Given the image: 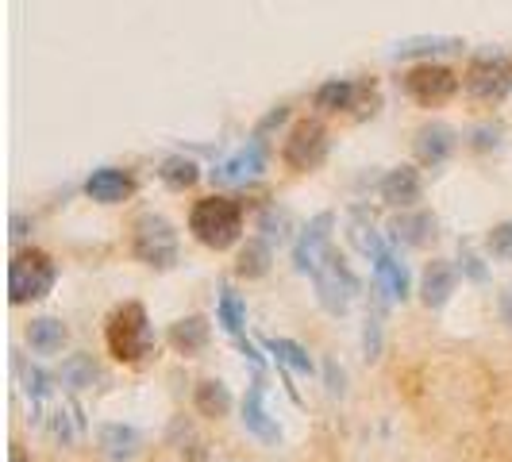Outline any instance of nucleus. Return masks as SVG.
Wrapping results in <instances>:
<instances>
[{
  "label": "nucleus",
  "instance_id": "obj_34",
  "mask_svg": "<svg viewBox=\"0 0 512 462\" xmlns=\"http://www.w3.org/2000/svg\"><path fill=\"white\" fill-rule=\"evenodd\" d=\"M324 382H328V393L332 397H343L347 393V374L335 359H324Z\"/></svg>",
  "mask_w": 512,
  "mask_h": 462
},
{
  "label": "nucleus",
  "instance_id": "obj_26",
  "mask_svg": "<svg viewBox=\"0 0 512 462\" xmlns=\"http://www.w3.org/2000/svg\"><path fill=\"white\" fill-rule=\"evenodd\" d=\"M378 289V285H374ZM382 293V289H378ZM370 297V308H366V320H362V355L366 362H378L382 359V316H385V301L389 297Z\"/></svg>",
  "mask_w": 512,
  "mask_h": 462
},
{
  "label": "nucleus",
  "instance_id": "obj_35",
  "mask_svg": "<svg viewBox=\"0 0 512 462\" xmlns=\"http://www.w3.org/2000/svg\"><path fill=\"white\" fill-rule=\"evenodd\" d=\"M51 436L58 439V443H74V428H70V416L62 409L51 412Z\"/></svg>",
  "mask_w": 512,
  "mask_h": 462
},
{
  "label": "nucleus",
  "instance_id": "obj_18",
  "mask_svg": "<svg viewBox=\"0 0 512 462\" xmlns=\"http://www.w3.org/2000/svg\"><path fill=\"white\" fill-rule=\"evenodd\" d=\"M389 239L397 247H428L436 239V216H428V212H401L389 224Z\"/></svg>",
  "mask_w": 512,
  "mask_h": 462
},
{
  "label": "nucleus",
  "instance_id": "obj_19",
  "mask_svg": "<svg viewBox=\"0 0 512 462\" xmlns=\"http://www.w3.org/2000/svg\"><path fill=\"white\" fill-rule=\"evenodd\" d=\"M66 339H70V328H66L58 316H39V320L27 324V347H31L35 355H43V359L58 355V351L66 347Z\"/></svg>",
  "mask_w": 512,
  "mask_h": 462
},
{
  "label": "nucleus",
  "instance_id": "obj_32",
  "mask_svg": "<svg viewBox=\"0 0 512 462\" xmlns=\"http://www.w3.org/2000/svg\"><path fill=\"white\" fill-rule=\"evenodd\" d=\"M459 270H462V278H470V282H486L489 278L486 262L474 255L470 243H459Z\"/></svg>",
  "mask_w": 512,
  "mask_h": 462
},
{
  "label": "nucleus",
  "instance_id": "obj_22",
  "mask_svg": "<svg viewBox=\"0 0 512 462\" xmlns=\"http://www.w3.org/2000/svg\"><path fill=\"white\" fill-rule=\"evenodd\" d=\"M274 266V243L270 239H247V247L235 258V274L255 282V278H266Z\"/></svg>",
  "mask_w": 512,
  "mask_h": 462
},
{
  "label": "nucleus",
  "instance_id": "obj_28",
  "mask_svg": "<svg viewBox=\"0 0 512 462\" xmlns=\"http://www.w3.org/2000/svg\"><path fill=\"white\" fill-rule=\"evenodd\" d=\"M158 178L166 181L170 189H189V185H197V178H201V166L193 158H185V154H174V158L162 162Z\"/></svg>",
  "mask_w": 512,
  "mask_h": 462
},
{
  "label": "nucleus",
  "instance_id": "obj_17",
  "mask_svg": "<svg viewBox=\"0 0 512 462\" xmlns=\"http://www.w3.org/2000/svg\"><path fill=\"white\" fill-rule=\"evenodd\" d=\"M97 447L112 462H131L143 451V432L131 428V424H101L97 428Z\"/></svg>",
  "mask_w": 512,
  "mask_h": 462
},
{
  "label": "nucleus",
  "instance_id": "obj_31",
  "mask_svg": "<svg viewBox=\"0 0 512 462\" xmlns=\"http://www.w3.org/2000/svg\"><path fill=\"white\" fill-rule=\"evenodd\" d=\"M486 251H489V258H497V262H512V220L493 224V228L486 231Z\"/></svg>",
  "mask_w": 512,
  "mask_h": 462
},
{
  "label": "nucleus",
  "instance_id": "obj_37",
  "mask_svg": "<svg viewBox=\"0 0 512 462\" xmlns=\"http://www.w3.org/2000/svg\"><path fill=\"white\" fill-rule=\"evenodd\" d=\"M497 308H501V320H505V324L512 328V285L505 289V293H501V301H497Z\"/></svg>",
  "mask_w": 512,
  "mask_h": 462
},
{
  "label": "nucleus",
  "instance_id": "obj_24",
  "mask_svg": "<svg viewBox=\"0 0 512 462\" xmlns=\"http://www.w3.org/2000/svg\"><path fill=\"white\" fill-rule=\"evenodd\" d=\"M216 324H220L231 339H239L243 328H247V301H243L231 285H220V297H216Z\"/></svg>",
  "mask_w": 512,
  "mask_h": 462
},
{
  "label": "nucleus",
  "instance_id": "obj_29",
  "mask_svg": "<svg viewBox=\"0 0 512 462\" xmlns=\"http://www.w3.org/2000/svg\"><path fill=\"white\" fill-rule=\"evenodd\" d=\"M20 382H24V393H27V401L35 405V412L51 401L54 378L47 374V370H39V366H24V362H20Z\"/></svg>",
  "mask_w": 512,
  "mask_h": 462
},
{
  "label": "nucleus",
  "instance_id": "obj_15",
  "mask_svg": "<svg viewBox=\"0 0 512 462\" xmlns=\"http://www.w3.org/2000/svg\"><path fill=\"white\" fill-rule=\"evenodd\" d=\"M131 174L128 170H116V166H101V170H93L89 181H85V197L89 201H97V205H120V201H128L131 197Z\"/></svg>",
  "mask_w": 512,
  "mask_h": 462
},
{
  "label": "nucleus",
  "instance_id": "obj_7",
  "mask_svg": "<svg viewBox=\"0 0 512 462\" xmlns=\"http://www.w3.org/2000/svg\"><path fill=\"white\" fill-rule=\"evenodd\" d=\"M332 231H335V212H320V216H312L301 235H297V243H293V270L297 274H316L320 266H324V258L332 255Z\"/></svg>",
  "mask_w": 512,
  "mask_h": 462
},
{
  "label": "nucleus",
  "instance_id": "obj_11",
  "mask_svg": "<svg viewBox=\"0 0 512 462\" xmlns=\"http://www.w3.org/2000/svg\"><path fill=\"white\" fill-rule=\"evenodd\" d=\"M239 420H243V428H247V436L262 439V443H278L282 439V428H278V420L266 412V385L262 378L247 385V393H243V405H239Z\"/></svg>",
  "mask_w": 512,
  "mask_h": 462
},
{
  "label": "nucleus",
  "instance_id": "obj_10",
  "mask_svg": "<svg viewBox=\"0 0 512 462\" xmlns=\"http://www.w3.org/2000/svg\"><path fill=\"white\" fill-rule=\"evenodd\" d=\"M262 170H266V143H262V139H251L247 147H239L231 158H224V162L212 170V181H216V185H247V181L262 178Z\"/></svg>",
  "mask_w": 512,
  "mask_h": 462
},
{
  "label": "nucleus",
  "instance_id": "obj_21",
  "mask_svg": "<svg viewBox=\"0 0 512 462\" xmlns=\"http://www.w3.org/2000/svg\"><path fill=\"white\" fill-rule=\"evenodd\" d=\"M208 320L205 316H185L178 324H170V347L178 351V355H201L208 347Z\"/></svg>",
  "mask_w": 512,
  "mask_h": 462
},
{
  "label": "nucleus",
  "instance_id": "obj_6",
  "mask_svg": "<svg viewBox=\"0 0 512 462\" xmlns=\"http://www.w3.org/2000/svg\"><path fill=\"white\" fill-rule=\"evenodd\" d=\"M312 282H316V301L324 312H332V316H343L351 301L359 297V278H355V270H351V262L343 255H328L324 258V266L312 274Z\"/></svg>",
  "mask_w": 512,
  "mask_h": 462
},
{
  "label": "nucleus",
  "instance_id": "obj_4",
  "mask_svg": "<svg viewBox=\"0 0 512 462\" xmlns=\"http://www.w3.org/2000/svg\"><path fill=\"white\" fill-rule=\"evenodd\" d=\"M462 85H466V97L482 108H497L512 93V58L501 51H486L478 54L466 74H462Z\"/></svg>",
  "mask_w": 512,
  "mask_h": 462
},
{
  "label": "nucleus",
  "instance_id": "obj_9",
  "mask_svg": "<svg viewBox=\"0 0 512 462\" xmlns=\"http://www.w3.org/2000/svg\"><path fill=\"white\" fill-rule=\"evenodd\" d=\"M405 89L416 104L424 108H439L447 104L455 93H459V77L451 74L447 66H436V62H424V66H412L405 74Z\"/></svg>",
  "mask_w": 512,
  "mask_h": 462
},
{
  "label": "nucleus",
  "instance_id": "obj_12",
  "mask_svg": "<svg viewBox=\"0 0 512 462\" xmlns=\"http://www.w3.org/2000/svg\"><path fill=\"white\" fill-rule=\"evenodd\" d=\"M370 266H374V285L382 289L389 301H405L412 293V278H409V266L397 258V251L385 243L378 255L370 258Z\"/></svg>",
  "mask_w": 512,
  "mask_h": 462
},
{
  "label": "nucleus",
  "instance_id": "obj_8",
  "mask_svg": "<svg viewBox=\"0 0 512 462\" xmlns=\"http://www.w3.org/2000/svg\"><path fill=\"white\" fill-rule=\"evenodd\" d=\"M282 158L289 170H301V174L324 166V158H328V131H324V124L301 120L297 128L289 131V139H285V147H282Z\"/></svg>",
  "mask_w": 512,
  "mask_h": 462
},
{
  "label": "nucleus",
  "instance_id": "obj_33",
  "mask_svg": "<svg viewBox=\"0 0 512 462\" xmlns=\"http://www.w3.org/2000/svg\"><path fill=\"white\" fill-rule=\"evenodd\" d=\"M258 228L266 231V239H270V243H274V239L282 243V239H285V228H289V216H285V212H274V208H270V212H262Z\"/></svg>",
  "mask_w": 512,
  "mask_h": 462
},
{
  "label": "nucleus",
  "instance_id": "obj_2",
  "mask_svg": "<svg viewBox=\"0 0 512 462\" xmlns=\"http://www.w3.org/2000/svg\"><path fill=\"white\" fill-rule=\"evenodd\" d=\"M104 343H108V355L116 362H143L154 347L151 332V316L143 305H120L108 316V328H104Z\"/></svg>",
  "mask_w": 512,
  "mask_h": 462
},
{
  "label": "nucleus",
  "instance_id": "obj_5",
  "mask_svg": "<svg viewBox=\"0 0 512 462\" xmlns=\"http://www.w3.org/2000/svg\"><path fill=\"white\" fill-rule=\"evenodd\" d=\"M131 255L139 258L151 270H170L178 262V231L166 216L158 212H143L131 224Z\"/></svg>",
  "mask_w": 512,
  "mask_h": 462
},
{
  "label": "nucleus",
  "instance_id": "obj_25",
  "mask_svg": "<svg viewBox=\"0 0 512 462\" xmlns=\"http://www.w3.org/2000/svg\"><path fill=\"white\" fill-rule=\"evenodd\" d=\"M355 97H359V85H355V81L332 77V81H324V85L316 89L312 104H316L320 112H347V108H355Z\"/></svg>",
  "mask_w": 512,
  "mask_h": 462
},
{
  "label": "nucleus",
  "instance_id": "obj_3",
  "mask_svg": "<svg viewBox=\"0 0 512 462\" xmlns=\"http://www.w3.org/2000/svg\"><path fill=\"white\" fill-rule=\"evenodd\" d=\"M58 282V266L47 251L39 247H27L16 251L8 262V297L12 305H31V301H43Z\"/></svg>",
  "mask_w": 512,
  "mask_h": 462
},
{
  "label": "nucleus",
  "instance_id": "obj_27",
  "mask_svg": "<svg viewBox=\"0 0 512 462\" xmlns=\"http://www.w3.org/2000/svg\"><path fill=\"white\" fill-rule=\"evenodd\" d=\"M58 382L70 385V389H89V385L97 382V362H93V355H66L62 370H58Z\"/></svg>",
  "mask_w": 512,
  "mask_h": 462
},
{
  "label": "nucleus",
  "instance_id": "obj_36",
  "mask_svg": "<svg viewBox=\"0 0 512 462\" xmlns=\"http://www.w3.org/2000/svg\"><path fill=\"white\" fill-rule=\"evenodd\" d=\"M501 143V128H474L470 131V147H478V151H489V147H497Z\"/></svg>",
  "mask_w": 512,
  "mask_h": 462
},
{
  "label": "nucleus",
  "instance_id": "obj_1",
  "mask_svg": "<svg viewBox=\"0 0 512 462\" xmlns=\"http://www.w3.org/2000/svg\"><path fill=\"white\" fill-rule=\"evenodd\" d=\"M189 231L208 251H228L243 235V208L231 197H201L189 212Z\"/></svg>",
  "mask_w": 512,
  "mask_h": 462
},
{
  "label": "nucleus",
  "instance_id": "obj_13",
  "mask_svg": "<svg viewBox=\"0 0 512 462\" xmlns=\"http://www.w3.org/2000/svg\"><path fill=\"white\" fill-rule=\"evenodd\" d=\"M455 289H459V266H451V262H428V270L420 274V301L428 308H443L451 297H455Z\"/></svg>",
  "mask_w": 512,
  "mask_h": 462
},
{
  "label": "nucleus",
  "instance_id": "obj_30",
  "mask_svg": "<svg viewBox=\"0 0 512 462\" xmlns=\"http://www.w3.org/2000/svg\"><path fill=\"white\" fill-rule=\"evenodd\" d=\"M462 39L451 35H424V39H409V43H397V58H412V54H439V51H459Z\"/></svg>",
  "mask_w": 512,
  "mask_h": 462
},
{
  "label": "nucleus",
  "instance_id": "obj_16",
  "mask_svg": "<svg viewBox=\"0 0 512 462\" xmlns=\"http://www.w3.org/2000/svg\"><path fill=\"white\" fill-rule=\"evenodd\" d=\"M378 193H382V201L389 208H412L424 197V178L412 166H397V170H389L382 178Z\"/></svg>",
  "mask_w": 512,
  "mask_h": 462
},
{
  "label": "nucleus",
  "instance_id": "obj_14",
  "mask_svg": "<svg viewBox=\"0 0 512 462\" xmlns=\"http://www.w3.org/2000/svg\"><path fill=\"white\" fill-rule=\"evenodd\" d=\"M459 147V139H455V131L447 128V124H424V128L416 131V139H412V151L416 158L424 162V166H443L451 154Z\"/></svg>",
  "mask_w": 512,
  "mask_h": 462
},
{
  "label": "nucleus",
  "instance_id": "obj_23",
  "mask_svg": "<svg viewBox=\"0 0 512 462\" xmlns=\"http://www.w3.org/2000/svg\"><path fill=\"white\" fill-rule=\"evenodd\" d=\"M193 405L208 420H224L231 412V389L220 378H205V382H197V389H193Z\"/></svg>",
  "mask_w": 512,
  "mask_h": 462
},
{
  "label": "nucleus",
  "instance_id": "obj_20",
  "mask_svg": "<svg viewBox=\"0 0 512 462\" xmlns=\"http://www.w3.org/2000/svg\"><path fill=\"white\" fill-rule=\"evenodd\" d=\"M262 347H266L274 359L282 362V366H289L293 374H305V378H312V374H316V359L308 355L297 339H285V335H262Z\"/></svg>",
  "mask_w": 512,
  "mask_h": 462
}]
</instances>
